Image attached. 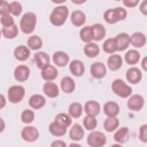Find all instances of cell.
<instances>
[{"label": "cell", "instance_id": "obj_1", "mask_svg": "<svg viewBox=\"0 0 147 147\" xmlns=\"http://www.w3.org/2000/svg\"><path fill=\"white\" fill-rule=\"evenodd\" d=\"M69 10L65 6H59L56 7L52 11L49 17L51 24L55 26H59L63 25L68 16Z\"/></svg>", "mask_w": 147, "mask_h": 147}, {"label": "cell", "instance_id": "obj_2", "mask_svg": "<svg viewBox=\"0 0 147 147\" xmlns=\"http://www.w3.org/2000/svg\"><path fill=\"white\" fill-rule=\"evenodd\" d=\"M126 16L127 11L122 7L108 9L103 14L104 20L106 22L110 24H114L119 21L124 20Z\"/></svg>", "mask_w": 147, "mask_h": 147}, {"label": "cell", "instance_id": "obj_3", "mask_svg": "<svg viewBox=\"0 0 147 147\" xmlns=\"http://www.w3.org/2000/svg\"><path fill=\"white\" fill-rule=\"evenodd\" d=\"M37 22L36 16L32 12L25 13L22 17L20 26L25 34L31 33L34 29Z\"/></svg>", "mask_w": 147, "mask_h": 147}, {"label": "cell", "instance_id": "obj_4", "mask_svg": "<svg viewBox=\"0 0 147 147\" xmlns=\"http://www.w3.org/2000/svg\"><path fill=\"white\" fill-rule=\"evenodd\" d=\"M111 88L115 94L122 98H127L132 93V88L121 79L113 81Z\"/></svg>", "mask_w": 147, "mask_h": 147}, {"label": "cell", "instance_id": "obj_5", "mask_svg": "<svg viewBox=\"0 0 147 147\" xmlns=\"http://www.w3.org/2000/svg\"><path fill=\"white\" fill-rule=\"evenodd\" d=\"M107 141L106 136L99 131L90 133L87 138V144L92 147H100L104 146Z\"/></svg>", "mask_w": 147, "mask_h": 147}, {"label": "cell", "instance_id": "obj_6", "mask_svg": "<svg viewBox=\"0 0 147 147\" xmlns=\"http://www.w3.org/2000/svg\"><path fill=\"white\" fill-rule=\"evenodd\" d=\"M25 93V91L22 86L20 85L11 86L8 90V99L12 103H18L22 100Z\"/></svg>", "mask_w": 147, "mask_h": 147}, {"label": "cell", "instance_id": "obj_7", "mask_svg": "<svg viewBox=\"0 0 147 147\" xmlns=\"http://www.w3.org/2000/svg\"><path fill=\"white\" fill-rule=\"evenodd\" d=\"M21 134L22 139L28 142L34 141L39 137L38 130L33 126H28L24 127Z\"/></svg>", "mask_w": 147, "mask_h": 147}, {"label": "cell", "instance_id": "obj_8", "mask_svg": "<svg viewBox=\"0 0 147 147\" xmlns=\"http://www.w3.org/2000/svg\"><path fill=\"white\" fill-rule=\"evenodd\" d=\"M144 105V99L141 95L138 94L132 95L129 98L127 102L128 108L134 111H140L143 107Z\"/></svg>", "mask_w": 147, "mask_h": 147}, {"label": "cell", "instance_id": "obj_9", "mask_svg": "<svg viewBox=\"0 0 147 147\" xmlns=\"http://www.w3.org/2000/svg\"><path fill=\"white\" fill-rule=\"evenodd\" d=\"M106 68L105 65L101 62L94 63L90 67L91 75L96 79H102L106 74Z\"/></svg>", "mask_w": 147, "mask_h": 147}, {"label": "cell", "instance_id": "obj_10", "mask_svg": "<svg viewBox=\"0 0 147 147\" xmlns=\"http://www.w3.org/2000/svg\"><path fill=\"white\" fill-rule=\"evenodd\" d=\"M34 59L36 66L40 69H43L50 63V57L48 53L43 51H38L34 55Z\"/></svg>", "mask_w": 147, "mask_h": 147}, {"label": "cell", "instance_id": "obj_11", "mask_svg": "<svg viewBox=\"0 0 147 147\" xmlns=\"http://www.w3.org/2000/svg\"><path fill=\"white\" fill-rule=\"evenodd\" d=\"M117 51H122L126 49L130 44V36L126 33L118 34L115 37Z\"/></svg>", "mask_w": 147, "mask_h": 147}, {"label": "cell", "instance_id": "obj_12", "mask_svg": "<svg viewBox=\"0 0 147 147\" xmlns=\"http://www.w3.org/2000/svg\"><path fill=\"white\" fill-rule=\"evenodd\" d=\"M126 77L129 83L136 84L141 81L142 79V72L137 67H131L127 71Z\"/></svg>", "mask_w": 147, "mask_h": 147}, {"label": "cell", "instance_id": "obj_13", "mask_svg": "<svg viewBox=\"0 0 147 147\" xmlns=\"http://www.w3.org/2000/svg\"><path fill=\"white\" fill-rule=\"evenodd\" d=\"M30 74L29 68L25 65H20L17 66L14 71V78L18 82H23L26 81L29 78Z\"/></svg>", "mask_w": 147, "mask_h": 147}, {"label": "cell", "instance_id": "obj_14", "mask_svg": "<svg viewBox=\"0 0 147 147\" xmlns=\"http://www.w3.org/2000/svg\"><path fill=\"white\" fill-rule=\"evenodd\" d=\"M53 63L59 67L67 65L69 60V56L64 52L57 51L53 53L52 56Z\"/></svg>", "mask_w": 147, "mask_h": 147}, {"label": "cell", "instance_id": "obj_15", "mask_svg": "<svg viewBox=\"0 0 147 147\" xmlns=\"http://www.w3.org/2000/svg\"><path fill=\"white\" fill-rule=\"evenodd\" d=\"M41 75L44 80L47 81H51L57 78L58 75V71L53 65L49 64L48 65L42 69Z\"/></svg>", "mask_w": 147, "mask_h": 147}, {"label": "cell", "instance_id": "obj_16", "mask_svg": "<svg viewBox=\"0 0 147 147\" xmlns=\"http://www.w3.org/2000/svg\"><path fill=\"white\" fill-rule=\"evenodd\" d=\"M69 70L74 76L80 77L84 74L85 67L83 62L79 60H74L69 64Z\"/></svg>", "mask_w": 147, "mask_h": 147}, {"label": "cell", "instance_id": "obj_17", "mask_svg": "<svg viewBox=\"0 0 147 147\" xmlns=\"http://www.w3.org/2000/svg\"><path fill=\"white\" fill-rule=\"evenodd\" d=\"M44 93L49 98H56L59 95V87L53 82H47L43 86Z\"/></svg>", "mask_w": 147, "mask_h": 147}, {"label": "cell", "instance_id": "obj_18", "mask_svg": "<svg viewBox=\"0 0 147 147\" xmlns=\"http://www.w3.org/2000/svg\"><path fill=\"white\" fill-rule=\"evenodd\" d=\"M30 52L25 45H19L16 48L14 51L15 58L21 61L26 60L30 56Z\"/></svg>", "mask_w": 147, "mask_h": 147}, {"label": "cell", "instance_id": "obj_19", "mask_svg": "<svg viewBox=\"0 0 147 147\" xmlns=\"http://www.w3.org/2000/svg\"><path fill=\"white\" fill-rule=\"evenodd\" d=\"M100 110V105L95 100H89L84 105V111L87 115L97 116Z\"/></svg>", "mask_w": 147, "mask_h": 147}, {"label": "cell", "instance_id": "obj_20", "mask_svg": "<svg viewBox=\"0 0 147 147\" xmlns=\"http://www.w3.org/2000/svg\"><path fill=\"white\" fill-rule=\"evenodd\" d=\"M146 40L145 34L139 32L134 33L130 37V43L136 48H141L144 46Z\"/></svg>", "mask_w": 147, "mask_h": 147}, {"label": "cell", "instance_id": "obj_21", "mask_svg": "<svg viewBox=\"0 0 147 147\" xmlns=\"http://www.w3.org/2000/svg\"><path fill=\"white\" fill-rule=\"evenodd\" d=\"M103 111L108 117H116L119 113V106L116 102L109 101L104 105Z\"/></svg>", "mask_w": 147, "mask_h": 147}, {"label": "cell", "instance_id": "obj_22", "mask_svg": "<svg viewBox=\"0 0 147 147\" xmlns=\"http://www.w3.org/2000/svg\"><path fill=\"white\" fill-rule=\"evenodd\" d=\"M69 138L73 141H80L84 136V131L80 125L75 123L69 130Z\"/></svg>", "mask_w": 147, "mask_h": 147}, {"label": "cell", "instance_id": "obj_23", "mask_svg": "<svg viewBox=\"0 0 147 147\" xmlns=\"http://www.w3.org/2000/svg\"><path fill=\"white\" fill-rule=\"evenodd\" d=\"M67 127L55 121L49 126V132L51 134L56 137H60L64 135L67 132Z\"/></svg>", "mask_w": 147, "mask_h": 147}, {"label": "cell", "instance_id": "obj_24", "mask_svg": "<svg viewBox=\"0 0 147 147\" xmlns=\"http://www.w3.org/2000/svg\"><path fill=\"white\" fill-rule=\"evenodd\" d=\"M114 140L120 144H123L127 141L129 139V130L127 127H121L113 136Z\"/></svg>", "mask_w": 147, "mask_h": 147}, {"label": "cell", "instance_id": "obj_25", "mask_svg": "<svg viewBox=\"0 0 147 147\" xmlns=\"http://www.w3.org/2000/svg\"><path fill=\"white\" fill-rule=\"evenodd\" d=\"M122 59L119 55L115 54L110 56L107 60L109 68L113 71L118 70L122 65Z\"/></svg>", "mask_w": 147, "mask_h": 147}, {"label": "cell", "instance_id": "obj_26", "mask_svg": "<svg viewBox=\"0 0 147 147\" xmlns=\"http://www.w3.org/2000/svg\"><path fill=\"white\" fill-rule=\"evenodd\" d=\"M61 88L67 94L72 92L75 88V83L74 79L70 76H65L61 80Z\"/></svg>", "mask_w": 147, "mask_h": 147}, {"label": "cell", "instance_id": "obj_27", "mask_svg": "<svg viewBox=\"0 0 147 147\" xmlns=\"http://www.w3.org/2000/svg\"><path fill=\"white\" fill-rule=\"evenodd\" d=\"M45 98L39 94H34L30 96L29 100V106L34 109H39L42 107L45 104Z\"/></svg>", "mask_w": 147, "mask_h": 147}, {"label": "cell", "instance_id": "obj_28", "mask_svg": "<svg viewBox=\"0 0 147 147\" xmlns=\"http://www.w3.org/2000/svg\"><path fill=\"white\" fill-rule=\"evenodd\" d=\"M80 38L84 42L89 43L94 40V31L92 26H86L80 31Z\"/></svg>", "mask_w": 147, "mask_h": 147}, {"label": "cell", "instance_id": "obj_29", "mask_svg": "<svg viewBox=\"0 0 147 147\" xmlns=\"http://www.w3.org/2000/svg\"><path fill=\"white\" fill-rule=\"evenodd\" d=\"M71 20L72 24L76 26H80L86 22V16L80 10H75L71 15Z\"/></svg>", "mask_w": 147, "mask_h": 147}, {"label": "cell", "instance_id": "obj_30", "mask_svg": "<svg viewBox=\"0 0 147 147\" xmlns=\"http://www.w3.org/2000/svg\"><path fill=\"white\" fill-rule=\"evenodd\" d=\"M140 59V52L134 49H130L127 51L125 55V60L129 65H134L137 64Z\"/></svg>", "mask_w": 147, "mask_h": 147}, {"label": "cell", "instance_id": "obj_31", "mask_svg": "<svg viewBox=\"0 0 147 147\" xmlns=\"http://www.w3.org/2000/svg\"><path fill=\"white\" fill-rule=\"evenodd\" d=\"M119 124V119L116 117H109L105 120L103 127L106 131L112 132L118 127Z\"/></svg>", "mask_w": 147, "mask_h": 147}, {"label": "cell", "instance_id": "obj_32", "mask_svg": "<svg viewBox=\"0 0 147 147\" xmlns=\"http://www.w3.org/2000/svg\"><path fill=\"white\" fill-rule=\"evenodd\" d=\"M84 52L88 57H95L99 53V48L96 44L94 42H89L85 45L84 47Z\"/></svg>", "mask_w": 147, "mask_h": 147}, {"label": "cell", "instance_id": "obj_33", "mask_svg": "<svg viewBox=\"0 0 147 147\" xmlns=\"http://www.w3.org/2000/svg\"><path fill=\"white\" fill-rule=\"evenodd\" d=\"M92 26L94 31V40L96 41L102 40L106 35L105 27L100 24H95Z\"/></svg>", "mask_w": 147, "mask_h": 147}, {"label": "cell", "instance_id": "obj_34", "mask_svg": "<svg viewBox=\"0 0 147 147\" xmlns=\"http://www.w3.org/2000/svg\"><path fill=\"white\" fill-rule=\"evenodd\" d=\"M27 44L29 48L32 50H38L42 47V41L41 38L36 35L30 36L27 41Z\"/></svg>", "mask_w": 147, "mask_h": 147}, {"label": "cell", "instance_id": "obj_35", "mask_svg": "<svg viewBox=\"0 0 147 147\" xmlns=\"http://www.w3.org/2000/svg\"><path fill=\"white\" fill-rule=\"evenodd\" d=\"M18 33V29L16 24L10 27H3L2 28V34L6 38L12 39L15 38Z\"/></svg>", "mask_w": 147, "mask_h": 147}, {"label": "cell", "instance_id": "obj_36", "mask_svg": "<svg viewBox=\"0 0 147 147\" xmlns=\"http://www.w3.org/2000/svg\"><path fill=\"white\" fill-rule=\"evenodd\" d=\"M82 106L80 103L73 102L68 107V113L70 116L75 118L80 117L82 114Z\"/></svg>", "mask_w": 147, "mask_h": 147}, {"label": "cell", "instance_id": "obj_37", "mask_svg": "<svg viewBox=\"0 0 147 147\" xmlns=\"http://www.w3.org/2000/svg\"><path fill=\"white\" fill-rule=\"evenodd\" d=\"M54 121L63 125L67 128L71 125L72 123V119L70 115L64 113H59L55 117Z\"/></svg>", "mask_w": 147, "mask_h": 147}, {"label": "cell", "instance_id": "obj_38", "mask_svg": "<svg viewBox=\"0 0 147 147\" xmlns=\"http://www.w3.org/2000/svg\"><path fill=\"white\" fill-rule=\"evenodd\" d=\"M103 49L107 53H113L117 51L115 38L107 39L103 44Z\"/></svg>", "mask_w": 147, "mask_h": 147}, {"label": "cell", "instance_id": "obj_39", "mask_svg": "<svg viewBox=\"0 0 147 147\" xmlns=\"http://www.w3.org/2000/svg\"><path fill=\"white\" fill-rule=\"evenodd\" d=\"M97 120L94 116L87 115L83 119V125L87 130H92L97 126Z\"/></svg>", "mask_w": 147, "mask_h": 147}, {"label": "cell", "instance_id": "obj_40", "mask_svg": "<svg viewBox=\"0 0 147 147\" xmlns=\"http://www.w3.org/2000/svg\"><path fill=\"white\" fill-rule=\"evenodd\" d=\"M9 13L14 16H19L22 12V6L21 3L17 1H13L9 3Z\"/></svg>", "mask_w": 147, "mask_h": 147}, {"label": "cell", "instance_id": "obj_41", "mask_svg": "<svg viewBox=\"0 0 147 147\" xmlns=\"http://www.w3.org/2000/svg\"><path fill=\"white\" fill-rule=\"evenodd\" d=\"M34 113L30 109H25L21 113V120L24 123H29L33 121Z\"/></svg>", "mask_w": 147, "mask_h": 147}, {"label": "cell", "instance_id": "obj_42", "mask_svg": "<svg viewBox=\"0 0 147 147\" xmlns=\"http://www.w3.org/2000/svg\"><path fill=\"white\" fill-rule=\"evenodd\" d=\"M14 21L12 16L9 14H6L1 16V23L3 27H10L13 25Z\"/></svg>", "mask_w": 147, "mask_h": 147}, {"label": "cell", "instance_id": "obj_43", "mask_svg": "<svg viewBox=\"0 0 147 147\" xmlns=\"http://www.w3.org/2000/svg\"><path fill=\"white\" fill-rule=\"evenodd\" d=\"M146 129H147V126L146 124H144V125H141L140 128L139 138L142 142H143L144 143H146V142H147Z\"/></svg>", "mask_w": 147, "mask_h": 147}, {"label": "cell", "instance_id": "obj_44", "mask_svg": "<svg viewBox=\"0 0 147 147\" xmlns=\"http://www.w3.org/2000/svg\"><path fill=\"white\" fill-rule=\"evenodd\" d=\"M9 3L5 1H1L0 4V14L1 16L6 14H9Z\"/></svg>", "mask_w": 147, "mask_h": 147}, {"label": "cell", "instance_id": "obj_45", "mask_svg": "<svg viewBox=\"0 0 147 147\" xmlns=\"http://www.w3.org/2000/svg\"><path fill=\"white\" fill-rule=\"evenodd\" d=\"M139 2L138 0H131V1H123V5L127 7H136Z\"/></svg>", "mask_w": 147, "mask_h": 147}, {"label": "cell", "instance_id": "obj_46", "mask_svg": "<svg viewBox=\"0 0 147 147\" xmlns=\"http://www.w3.org/2000/svg\"><path fill=\"white\" fill-rule=\"evenodd\" d=\"M140 11L145 16L147 14V1H144L141 2L140 6Z\"/></svg>", "mask_w": 147, "mask_h": 147}, {"label": "cell", "instance_id": "obj_47", "mask_svg": "<svg viewBox=\"0 0 147 147\" xmlns=\"http://www.w3.org/2000/svg\"><path fill=\"white\" fill-rule=\"evenodd\" d=\"M51 146L52 147H65L67 145L65 142L61 140H55L52 142Z\"/></svg>", "mask_w": 147, "mask_h": 147}, {"label": "cell", "instance_id": "obj_48", "mask_svg": "<svg viewBox=\"0 0 147 147\" xmlns=\"http://www.w3.org/2000/svg\"><path fill=\"white\" fill-rule=\"evenodd\" d=\"M141 67L143 68L144 71L147 70V58L146 57H145L141 62Z\"/></svg>", "mask_w": 147, "mask_h": 147}, {"label": "cell", "instance_id": "obj_49", "mask_svg": "<svg viewBox=\"0 0 147 147\" xmlns=\"http://www.w3.org/2000/svg\"><path fill=\"white\" fill-rule=\"evenodd\" d=\"M1 109H2L6 104V100H5V98H4L3 95L2 94H1Z\"/></svg>", "mask_w": 147, "mask_h": 147}, {"label": "cell", "instance_id": "obj_50", "mask_svg": "<svg viewBox=\"0 0 147 147\" xmlns=\"http://www.w3.org/2000/svg\"><path fill=\"white\" fill-rule=\"evenodd\" d=\"M71 2L73 3H76V4H80V3H83L84 2H86V1H71Z\"/></svg>", "mask_w": 147, "mask_h": 147}]
</instances>
